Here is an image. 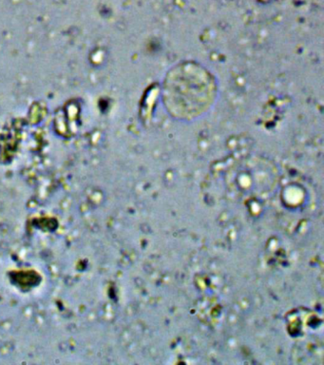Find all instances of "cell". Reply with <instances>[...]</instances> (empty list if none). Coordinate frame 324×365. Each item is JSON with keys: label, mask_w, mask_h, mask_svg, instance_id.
I'll list each match as a JSON object with an SVG mask.
<instances>
[{"label": "cell", "mask_w": 324, "mask_h": 365, "mask_svg": "<svg viewBox=\"0 0 324 365\" xmlns=\"http://www.w3.org/2000/svg\"><path fill=\"white\" fill-rule=\"evenodd\" d=\"M216 85L209 71L194 63L172 68L164 84V103L179 119L200 116L214 101Z\"/></svg>", "instance_id": "6da1fadb"}]
</instances>
